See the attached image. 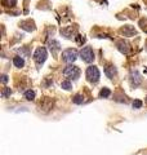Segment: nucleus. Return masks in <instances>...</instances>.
<instances>
[{
  "label": "nucleus",
  "mask_w": 147,
  "mask_h": 155,
  "mask_svg": "<svg viewBox=\"0 0 147 155\" xmlns=\"http://www.w3.org/2000/svg\"><path fill=\"white\" fill-rule=\"evenodd\" d=\"M1 82H3V83H7V82H8V76H7V75H3V76H1Z\"/></svg>",
  "instance_id": "19"
},
{
  "label": "nucleus",
  "mask_w": 147,
  "mask_h": 155,
  "mask_svg": "<svg viewBox=\"0 0 147 155\" xmlns=\"http://www.w3.org/2000/svg\"><path fill=\"white\" fill-rule=\"evenodd\" d=\"M25 98L29 99V101H32V99L35 98V92L34 91H31V89L26 91V92H25Z\"/></svg>",
  "instance_id": "11"
},
{
  "label": "nucleus",
  "mask_w": 147,
  "mask_h": 155,
  "mask_svg": "<svg viewBox=\"0 0 147 155\" xmlns=\"http://www.w3.org/2000/svg\"><path fill=\"white\" fill-rule=\"evenodd\" d=\"M72 101L75 102V104L80 105V104H83V102H84V97H83V95H76V96L74 97Z\"/></svg>",
  "instance_id": "13"
},
{
  "label": "nucleus",
  "mask_w": 147,
  "mask_h": 155,
  "mask_svg": "<svg viewBox=\"0 0 147 155\" xmlns=\"http://www.w3.org/2000/svg\"><path fill=\"white\" fill-rule=\"evenodd\" d=\"M63 75L68 79H72V80H76L77 78L80 76V70L77 66H74V65H68L67 67L63 70Z\"/></svg>",
  "instance_id": "2"
},
{
  "label": "nucleus",
  "mask_w": 147,
  "mask_h": 155,
  "mask_svg": "<svg viewBox=\"0 0 147 155\" xmlns=\"http://www.w3.org/2000/svg\"><path fill=\"white\" fill-rule=\"evenodd\" d=\"M10 93H12L10 88H3V91H1V97H3V98H7L8 96H10Z\"/></svg>",
  "instance_id": "14"
},
{
  "label": "nucleus",
  "mask_w": 147,
  "mask_h": 155,
  "mask_svg": "<svg viewBox=\"0 0 147 155\" xmlns=\"http://www.w3.org/2000/svg\"><path fill=\"white\" fill-rule=\"evenodd\" d=\"M85 75H87V79L88 82L90 83H97L99 80V70L98 67H96V66H89V67L87 69V73H85Z\"/></svg>",
  "instance_id": "1"
},
{
  "label": "nucleus",
  "mask_w": 147,
  "mask_h": 155,
  "mask_svg": "<svg viewBox=\"0 0 147 155\" xmlns=\"http://www.w3.org/2000/svg\"><path fill=\"white\" fill-rule=\"evenodd\" d=\"M105 74L107 75V78L112 79V78L116 75V69L113 67V66H107V67L105 69Z\"/></svg>",
  "instance_id": "7"
},
{
  "label": "nucleus",
  "mask_w": 147,
  "mask_h": 155,
  "mask_svg": "<svg viewBox=\"0 0 147 155\" xmlns=\"http://www.w3.org/2000/svg\"><path fill=\"white\" fill-rule=\"evenodd\" d=\"M121 31H123L125 35H129V34H132V35H133V34H135V31L132 29V27H125V29H123Z\"/></svg>",
  "instance_id": "18"
},
{
  "label": "nucleus",
  "mask_w": 147,
  "mask_h": 155,
  "mask_svg": "<svg viewBox=\"0 0 147 155\" xmlns=\"http://www.w3.org/2000/svg\"><path fill=\"white\" fill-rule=\"evenodd\" d=\"M146 101H147V97H146Z\"/></svg>",
  "instance_id": "20"
},
{
  "label": "nucleus",
  "mask_w": 147,
  "mask_h": 155,
  "mask_svg": "<svg viewBox=\"0 0 147 155\" xmlns=\"http://www.w3.org/2000/svg\"><path fill=\"white\" fill-rule=\"evenodd\" d=\"M13 63H14V66L16 67H23V65H25V61H23V58L22 57H14L13 58Z\"/></svg>",
  "instance_id": "9"
},
{
  "label": "nucleus",
  "mask_w": 147,
  "mask_h": 155,
  "mask_svg": "<svg viewBox=\"0 0 147 155\" xmlns=\"http://www.w3.org/2000/svg\"><path fill=\"white\" fill-rule=\"evenodd\" d=\"M80 56H81V60L84 61V62L90 63V62H93V60H94V52L90 47H84V48L81 49V52H80Z\"/></svg>",
  "instance_id": "4"
},
{
  "label": "nucleus",
  "mask_w": 147,
  "mask_h": 155,
  "mask_svg": "<svg viewBox=\"0 0 147 155\" xmlns=\"http://www.w3.org/2000/svg\"><path fill=\"white\" fill-rule=\"evenodd\" d=\"M141 82H142V79H141L139 73H138V71L132 73V75H130V83H132L133 87H138V85L141 84Z\"/></svg>",
  "instance_id": "6"
},
{
  "label": "nucleus",
  "mask_w": 147,
  "mask_h": 155,
  "mask_svg": "<svg viewBox=\"0 0 147 155\" xmlns=\"http://www.w3.org/2000/svg\"><path fill=\"white\" fill-rule=\"evenodd\" d=\"M17 0H3V4L7 5V7H14Z\"/></svg>",
  "instance_id": "15"
},
{
  "label": "nucleus",
  "mask_w": 147,
  "mask_h": 155,
  "mask_svg": "<svg viewBox=\"0 0 147 155\" xmlns=\"http://www.w3.org/2000/svg\"><path fill=\"white\" fill-rule=\"evenodd\" d=\"M142 101H141V99H134V102H133V107H134V109H141V107H142Z\"/></svg>",
  "instance_id": "17"
},
{
  "label": "nucleus",
  "mask_w": 147,
  "mask_h": 155,
  "mask_svg": "<svg viewBox=\"0 0 147 155\" xmlns=\"http://www.w3.org/2000/svg\"><path fill=\"white\" fill-rule=\"evenodd\" d=\"M77 54L79 53H77L76 49H72V48L66 49V51H63V53H62V60L67 63H71L77 58Z\"/></svg>",
  "instance_id": "5"
},
{
  "label": "nucleus",
  "mask_w": 147,
  "mask_h": 155,
  "mask_svg": "<svg viewBox=\"0 0 147 155\" xmlns=\"http://www.w3.org/2000/svg\"><path fill=\"white\" fill-rule=\"evenodd\" d=\"M61 87H62L63 89H66V91H70L71 89V83L68 82V80H65V82H62Z\"/></svg>",
  "instance_id": "16"
},
{
  "label": "nucleus",
  "mask_w": 147,
  "mask_h": 155,
  "mask_svg": "<svg viewBox=\"0 0 147 155\" xmlns=\"http://www.w3.org/2000/svg\"><path fill=\"white\" fill-rule=\"evenodd\" d=\"M46 57H48V53H46V49L44 48V47L38 48L36 51H35V53H34V60L36 61L38 65H41V63L45 62Z\"/></svg>",
  "instance_id": "3"
},
{
  "label": "nucleus",
  "mask_w": 147,
  "mask_h": 155,
  "mask_svg": "<svg viewBox=\"0 0 147 155\" xmlns=\"http://www.w3.org/2000/svg\"><path fill=\"white\" fill-rule=\"evenodd\" d=\"M49 47H51V51L53 52V53H55V52L58 51V49H59V43H58L57 40H51L49 41Z\"/></svg>",
  "instance_id": "10"
},
{
  "label": "nucleus",
  "mask_w": 147,
  "mask_h": 155,
  "mask_svg": "<svg viewBox=\"0 0 147 155\" xmlns=\"http://www.w3.org/2000/svg\"><path fill=\"white\" fill-rule=\"evenodd\" d=\"M119 51L121 52V53H128L129 52V44L126 43V41H119Z\"/></svg>",
  "instance_id": "8"
},
{
  "label": "nucleus",
  "mask_w": 147,
  "mask_h": 155,
  "mask_svg": "<svg viewBox=\"0 0 147 155\" xmlns=\"http://www.w3.org/2000/svg\"><path fill=\"white\" fill-rule=\"evenodd\" d=\"M110 95H111V91L109 88H103V89L99 92V97H101V98H107V97H110Z\"/></svg>",
  "instance_id": "12"
}]
</instances>
